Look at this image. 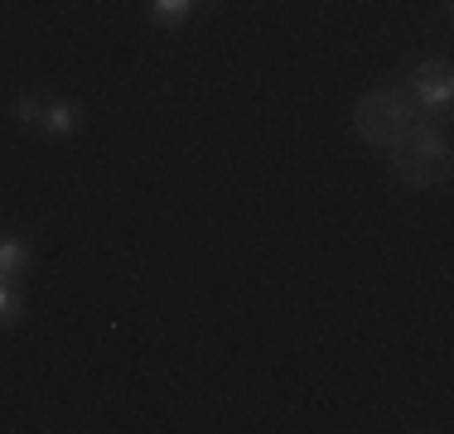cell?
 Masks as SVG:
<instances>
[{"label": "cell", "mask_w": 454, "mask_h": 434, "mask_svg": "<svg viewBox=\"0 0 454 434\" xmlns=\"http://www.w3.org/2000/svg\"><path fill=\"white\" fill-rule=\"evenodd\" d=\"M358 136L377 150H396L411 136V126L420 121V106L411 102L406 87H382V92H367L358 102Z\"/></svg>", "instance_id": "obj_1"}, {"label": "cell", "mask_w": 454, "mask_h": 434, "mask_svg": "<svg viewBox=\"0 0 454 434\" xmlns=\"http://www.w3.org/2000/svg\"><path fill=\"white\" fill-rule=\"evenodd\" d=\"M406 92H411V102L426 112V106H450V97H454V78H450V63L440 58V63H426V68H416V78L402 82Z\"/></svg>", "instance_id": "obj_2"}, {"label": "cell", "mask_w": 454, "mask_h": 434, "mask_svg": "<svg viewBox=\"0 0 454 434\" xmlns=\"http://www.w3.org/2000/svg\"><path fill=\"white\" fill-rule=\"evenodd\" d=\"M392 169L402 183H411V189H430V183L450 179V159H426V155H416V150H392Z\"/></svg>", "instance_id": "obj_3"}, {"label": "cell", "mask_w": 454, "mask_h": 434, "mask_svg": "<svg viewBox=\"0 0 454 434\" xmlns=\"http://www.w3.org/2000/svg\"><path fill=\"white\" fill-rule=\"evenodd\" d=\"M39 126H44L49 136H73V130L82 126V112L73 102H49L44 112H39Z\"/></svg>", "instance_id": "obj_4"}, {"label": "cell", "mask_w": 454, "mask_h": 434, "mask_svg": "<svg viewBox=\"0 0 454 434\" xmlns=\"http://www.w3.org/2000/svg\"><path fill=\"white\" fill-rule=\"evenodd\" d=\"M25 266H29V246L15 242V236H5V242H0V275H15V270H25Z\"/></svg>", "instance_id": "obj_5"}, {"label": "cell", "mask_w": 454, "mask_h": 434, "mask_svg": "<svg viewBox=\"0 0 454 434\" xmlns=\"http://www.w3.org/2000/svg\"><path fill=\"white\" fill-rule=\"evenodd\" d=\"M193 5L199 0H150V15H155V25H179Z\"/></svg>", "instance_id": "obj_6"}, {"label": "cell", "mask_w": 454, "mask_h": 434, "mask_svg": "<svg viewBox=\"0 0 454 434\" xmlns=\"http://www.w3.org/2000/svg\"><path fill=\"white\" fill-rule=\"evenodd\" d=\"M20 309H25V304H20V295L5 285V275H0V329H10V323L20 319Z\"/></svg>", "instance_id": "obj_7"}, {"label": "cell", "mask_w": 454, "mask_h": 434, "mask_svg": "<svg viewBox=\"0 0 454 434\" xmlns=\"http://www.w3.org/2000/svg\"><path fill=\"white\" fill-rule=\"evenodd\" d=\"M39 112H44V106H39L35 97H20L15 102V121L20 126H39Z\"/></svg>", "instance_id": "obj_8"}]
</instances>
